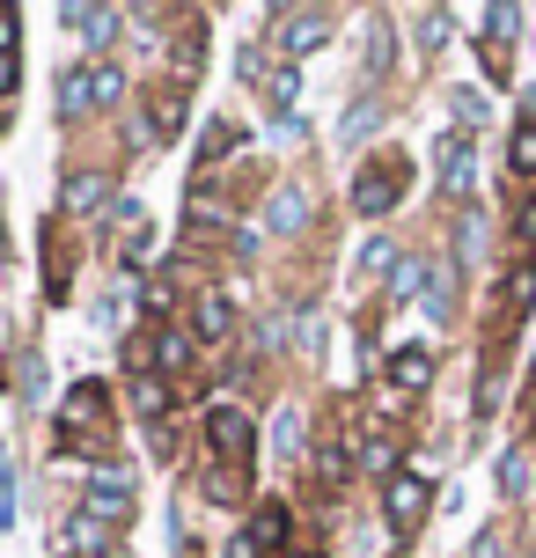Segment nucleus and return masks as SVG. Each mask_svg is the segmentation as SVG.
Returning <instances> with one entry per match:
<instances>
[{
  "instance_id": "18",
  "label": "nucleus",
  "mask_w": 536,
  "mask_h": 558,
  "mask_svg": "<svg viewBox=\"0 0 536 558\" xmlns=\"http://www.w3.org/2000/svg\"><path fill=\"white\" fill-rule=\"evenodd\" d=\"M206 500H214V507H243V500H251V471H221V463H206Z\"/></svg>"
},
{
  "instance_id": "25",
  "label": "nucleus",
  "mask_w": 536,
  "mask_h": 558,
  "mask_svg": "<svg viewBox=\"0 0 536 558\" xmlns=\"http://www.w3.org/2000/svg\"><path fill=\"white\" fill-rule=\"evenodd\" d=\"M419 287H426V265H412V257H397V272H390V294H397V302H412Z\"/></svg>"
},
{
  "instance_id": "11",
  "label": "nucleus",
  "mask_w": 536,
  "mask_h": 558,
  "mask_svg": "<svg viewBox=\"0 0 536 558\" xmlns=\"http://www.w3.org/2000/svg\"><path fill=\"white\" fill-rule=\"evenodd\" d=\"M103 198H111V177H103V169H74V177H66V192H59V214H74V221H82V214H96Z\"/></svg>"
},
{
  "instance_id": "32",
  "label": "nucleus",
  "mask_w": 536,
  "mask_h": 558,
  "mask_svg": "<svg viewBox=\"0 0 536 558\" xmlns=\"http://www.w3.org/2000/svg\"><path fill=\"white\" fill-rule=\"evenodd\" d=\"M390 66V23H375V37H367V74H382Z\"/></svg>"
},
{
  "instance_id": "7",
  "label": "nucleus",
  "mask_w": 536,
  "mask_h": 558,
  "mask_svg": "<svg viewBox=\"0 0 536 558\" xmlns=\"http://www.w3.org/2000/svg\"><path fill=\"white\" fill-rule=\"evenodd\" d=\"M324 37H331V15H324V8H302V15H280V23H272V45H280L287 66H294V59H309Z\"/></svg>"
},
{
  "instance_id": "8",
  "label": "nucleus",
  "mask_w": 536,
  "mask_h": 558,
  "mask_svg": "<svg viewBox=\"0 0 536 558\" xmlns=\"http://www.w3.org/2000/svg\"><path fill=\"white\" fill-rule=\"evenodd\" d=\"M228 331H235V302H228L221 287H198V294H192V338L221 345Z\"/></svg>"
},
{
  "instance_id": "33",
  "label": "nucleus",
  "mask_w": 536,
  "mask_h": 558,
  "mask_svg": "<svg viewBox=\"0 0 536 558\" xmlns=\"http://www.w3.org/2000/svg\"><path fill=\"white\" fill-rule=\"evenodd\" d=\"M455 118H463V125H478V118H485V96H478V88H455Z\"/></svg>"
},
{
  "instance_id": "10",
  "label": "nucleus",
  "mask_w": 536,
  "mask_h": 558,
  "mask_svg": "<svg viewBox=\"0 0 536 558\" xmlns=\"http://www.w3.org/2000/svg\"><path fill=\"white\" fill-rule=\"evenodd\" d=\"M235 147H243V125H228V118H214V125L198 133V162H192V177L206 184V177H214V169H221L228 155H235Z\"/></svg>"
},
{
  "instance_id": "28",
  "label": "nucleus",
  "mask_w": 536,
  "mask_h": 558,
  "mask_svg": "<svg viewBox=\"0 0 536 558\" xmlns=\"http://www.w3.org/2000/svg\"><path fill=\"white\" fill-rule=\"evenodd\" d=\"M419 45H426V52L449 45V15H441V8H426V15H419Z\"/></svg>"
},
{
  "instance_id": "36",
  "label": "nucleus",
  "mask_w": 536,
  "mask_h": 558,
  "mask_svg": "<svg viewBox=\"0 0 536 558\" xmlns=\"http://www.w3.org/2000/svg\"><path fill=\"white\" fill-rule=\"evenodd\" d=\"M471 558H508V544H500V536L485 530V536H478V551H471Z\"/></svg>"
},
{
  "instance_id": "19",
  "label": "nucleus",
  "mask_w": 536,
  "mask_h": 558,
  "mask_svg": "<svg viewBox=\"0 0 536 558\" xmlns=\"http://www.w3.org/2000/svg\"><path fill=\"white\" fill-rule=\"evenodd\" d=\"M508 169L536 184V118H522V125H514V140H508Z\"/></svg>"
},
{
  "instance_id": "5",
  "label": "nucleus",
  "mask_w": 536,
  "mask_h": 558,
  "mask_svg": "<svg viewBox=\"0 0 536 558\" xmlns=\"http://www.w3.org/2000/svg\"><path fill=\"white\" fill-rule=\"evenodd\" d=\"M426 507H434V485H426V471H397L390 485H382V522H390V536H412L426 522Z\"/></svg>"
},
{
  "instance_id": "1",
  "label": "nucleus",
  "mask_w": 536,
  "mask_h": 558,
  "mask_svg": "<svg viewBox=\"0 0 536 558\" xmlns=\"http://www.w3.org/2000/svg\"><path fill=\"white\" fill-rule=\"evenodd\" d=\"M52 448L59 456H96L111 448V390L103 383H74L52 412Z\"/></svg>"
},
{
  "instance_id": "30",
  "label": "nucleus",
  "mask_w": 536,
  "mask_h": 558,
  "mask_svg": "<svg viewBox=\"0 0 536 558\" xmlns=\"http://www.w3.org/2000/svg\"><path fill=\"white\" fill-rule=\"evenodd\" d=\"M147 251H155V228L133 221V235H125V265H147Z\"/></svg>"
},
{
  "instance_id": "3",
  "label": "nucleus",
  "mask_w": 536,
  "mask_h": 558,
  "mask_svg": "<svg viewBox=\"0 0 536 558\" xmlns=\"http://www.w3.org/2000/svg\"><path fill=\"white\" fill-rule=\"evenodd\" d=\"M118 96H125V74H118L111 59H88V66H74V74L59 82V118H88V111H111Z\"/></svg>"
},
{
  "instance_id": "12",
  "label": "nucleus",
  "mask_w": 536,
  "mask_h": 558,
  "mask_svg": "<svg viewBox=\"0 0 536 558\" xmlns=\"http://www.w3.org/2000/svg\"><path fill=\"white\" fill-rule=\"evenodd\" d=\"M170 66H176V88L198 82V66H206V23H198V15L170 37Z\"/></svg>"
},
{
  "instance_id": "13",
  "label": "nucleus",
  "mask_w": 536,
  "mask_h": 558,
  "mask_svg": "<svg viewBox=\"0 0 536 558\" xmlns=\"http://www.w3.org/2000/svg\"><path fill=\"white\" fill-rule=\"evenodd\" d=\"M302 221H309V192H302V184H280V192L265 198V228H272V235H294Z\"/></svg>"
},
{
  "instance_id": "39",
  "label": "nucleus",
  "mask_w": 536,
  "mask_h": 558,
  "mask_svg": "<svg viewBox=\"0 0 536 558\" xmlns=\"http://www.w3.org/2000/svg\"><path fill=\"white\" fill-rule=\"evenodd\" d=\"M96 558H118V551H96Z\"/></svg>"
},
{
  "instance_id": "15",
  "label": "nucleus",
  "mask_w": 536,
  "mask_h": 558,
  "mask_svg": "<svg viewBox=\"0 0 536 558\" xmlns=\"http://www.w3.org/2000/svg\"><path fill=\"white\" fill-rule=\"evenodd\" d=\"M434 155H441V162H434V169H441V184H449V192H471V140L449 133Z\"/></svg>"
},
{
  "instance_id": "6",
  "label": "nucleus",
  "mask_w": 536,
  "mask_h": 558,
  "mask_svg": "<svg viewBox=\"0 0 536 558\" xmlns=\"http://www.w3.org/2000/svg\"><path fill=\"white\" fill-rule=\"evenodd\" d=\"M287 536H294V514H287L280 500H272V507H251V522H243V536H235V551H228V558H272Z\"/></svg>"
},
{
  "instance_id": "38",
  "label": "nucleus",
  "mask_w": 536,
  "mask_h": 558,
  "mask_svg": "<svg viewBox=\"0 0 536 558\" xmlns=\"http://www.w3.org/2000/svg\"><path fill=\"white\" fill-rule=\"evenodd\" d=\"M184 558H206V544H192V536H184Z\"/></svg>"
},
{
  "instance_id": "24",
  "label": "nucleus",
  "mask_w": 536,
  "mask_h": 558,
  "mask_svg": "<svg viewBox=\"0 0 536 558\" xmlns=\"http://www.w3.org/2000/svg\"><path fill=\"white\" fill-rule=\"evenodd\" d=\"M294 96H302V82H294V66H280V74L265 82V104H272V118H280V111H294Z\"/></svg>"
},
{
  "instance_id": "22",
  "label": "nucleus",
  "mask_w": 536,
  "mask_h": 558,
  "mask_svg": "<svg viewBox=\"0 0 536 558\" xmlns=\"http://www.w3.org/2000/svg\"><path fill=\"white\" fill-rule=\"evenodd\" d=\"M500 493H508V500H522V493H529V456H522V448H508V456H500Z\"/></svg>"
},
{
  "instance_id": "29",
  "label": "nucleus",
  "mask_w": 536,
  "mask_h": 558,
  "mask_svg": "<svg viewBox=\"0 0 536 558\" xmlns=\"http://www.w3.org/2000/svg\"><path fill=\"white\" fill-rule=\"evenodd\" d=\"M514 235H522V257H536V198L514 206Z\"/></svg>"
},
{
  "instance_id": "2",
  "label": "nucleus",
  "mask_w": 536,
  "mask_h": 558,
  "mask_svg": "<svg viewBox=\"0 0 536 558\" xmlns=\"http://www.w3.org/2000/svg\"><path fill=\"white\" fill-rule=\"evenodd\" d=\"M412 192V162L397 155V147H382V155H367L361 177H353V214H367V221H382V214H397V198Z\"/></svg>"
},
{
  "instance_id": "31",
  "label": "nucleus",
  "mask_w": 536,
  "mask_h": 558,
  "mask_svg": "<svg viewBox=\"0 0 536 558\" xmlns=\"http://www.w3.org/2000/svg\"><path fill=\"white\" fill-rule=\"evenodd\" d=\"M272 441H280V456H287L294 441H302V412H294V404H287V412L272 418Z\"/></svg>"
},
{
  "instance_id": "20",
  "label": "nucleus",
  "mask_w": 536,
  "mask_h": 558,
  "mask_svg": "<svg viewBox=\"0 0 536 558\" xmlns=\"http://www.w3.org/2000/svg\"><path fill=\"white\" fill-rule=\"evenodd\" d=\"M192 345H198L192 331H176V324H162V375H184V367H192Z\"/></svg>"
},
{
  "instance_id": "23",
  "label": "nucleus",
  "mask_w": 536,
  "mask_h": 558,
  "mask_svg": "<svg viewBox=\"0 0 536 558\" xmlns=\"http://www.w3.org/2000/svg\"><path fill=\"white\" fill-rule=\"evenodd\" d=\"M74 29H88V45H111L118 8H74Z\"/></svg>"
},
{
  "instance_id": "26",
  "label": "nucleus",
  "mask_w": 536,
  "mask_h": 558,
  "mask_svg": "<svg viewBox=\"0 0 536 558\" xmlns=\"http://www.w3.org/2000/svg\"><path fill=\"white\" fill-rule=\"evenodd\" d=\"M375 118H382V104H375V96H361V104H353V111H345V125H339V140H361L367 125H375Z\"/></svg>"
},
{
  "instance_id": "9",
  "label": "nucleus",
  "mask_w": 536,
  "mask_h": 558,
  "mask_svg": "<svg viewBox=\"0 0 536 558\" xmlns=\"http://www.w3.org/2000/svg\"><path fill=\"white\" fill-rule=\"evenodd\" d=\"M184 111H192V104H184V88H155V96H147V111H141V140H170V133H184Z\"/></svg>"
},
{
  "instance_id": "4",
  "label": "nucleus",
  "mask_w": 536,
  "mask_h": 558,
  "mask_svg": "<svg viewBox=\"0 0 536 558\" xmlns=\"http://www.w3.org/2000/svg\"><path fill=\"white\" fill-rule=\"evenodd\" d=\"M206 448H214L221 471H251L257 463V418L243 404H214L206 412Z\"/></svg>"
},
{
  "instance_id": "14",
  "label": "nucleus",
  "mask_w": 536,
  "mask_h": 558,
  "mask_svg": "<svg viewBox=\"0 0 536 558\" xmlns=\"http://www.w3.org/2000/svg\"><path fill=\"white\" fill-rule=\"evenodd\" d=\"M426 383H434V353H426V345H404V353L390 361V390L397 397H419Z\"/></svg>"
},
{
  "instance_id": "16",
  "label": "nucleus",
  "mask_w": 536,
  "mask_h": 558,
  "mask_svg": "<svg viewBox=\"0 0 536 558\" xmlns=\"http://www.w3.org/2000/svg\"><path fill=\"white\" fill-rule=\"evenodd\" d=\"M508 29H514V8H485V66L492 74H508Z\"/></svg>"
},
{
  "instance_id": "21",
  "label": "nucleus",
  "mask_w": 536,
  "mask_h": 558,
  "mask_svg": "<svg viewBox=\"0 0 536 558\" xmlns=\"http://www.w3.org/2000/svg\"><path fill=\"white\" fill-rule=\"evenodd\" d=\"M345 448H353V441H324V448H316V477H324V485H345V471H353Z\"/></svg>"
},
{
  "instance_id": "17",
  "label": "nucleus",
  "mask_w": 536,
  "mask_h": 558,
  "mask_svg": "<svg viewBox=\"0 0 536 558\" xmlns=\"http://www.w3.org/2000/svg\"><path fill=\"white\" fill-rule=\"evenodd\" d=\"M500 308H508V316H529V308H536V257H522V265L508 272V287H500Z\"/></svg>"
},
{
  "instance_id": "37",
  "label": "nucleus",
  "mask_w": 536,
  "mask_h": 558,
  "mask_svg": "<svg viewBox=\"0 0 536 558\" xmlns=\"http://www.w3.org/2000/svg\"><path fill=\"white\" fill-rule=\"evenodd\" d=\"M0 52H15V15L0 8Z\"/></svg>"
},
{
  "instance_id": "34",
  "label": "nucleus",
  "mask_w": 536,
  "mask_h": 558,
  "mask_svg": "<svg viewBox=\"0 0 536 558\" xmlns=\"http://www.w3.org/2000/svg\"><path fill=\"white\" fill-rule=\"evenodd\" d=\"M390 265H397V257H390V243L375 235V243H367V251H361V272H390Z\"/></svg>"
},
{
  "instance_id": "35",
  "label": "nucleus",
  "mask_w": 536,
  "mask_h": 558,
  "mask_svg": "<svg viewBox=\"0 0 536 558\" xmlns=\"http://www.w3.org/2000/svg\"><path fill=\"white\" fill-rule=\"evenodd\" d=\"M15 82H23V66H15V52H0V104L15 96Z\"/></svg>"
},
{
  "instance_id": "27",
  "label": "nucleus",
  "mask_w": 536,
  "mask_h": 558,
  "mask_svg": "<svg viewBox=\"0 0 536 558\" xmlns=\"http://www.w3.org/2000/svg\"><path fill=\"white\" fill-rule=\"evenodd\" d=\"M133 404H141V418H162L170 412V390L162 383H133Z\"/></svg>"
}]
</instances>
